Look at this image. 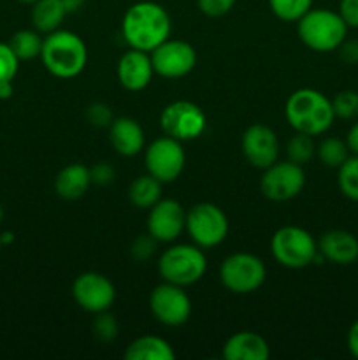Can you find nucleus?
<instances>
[{"instance_id": "nucleus-45", "label": "nucleus", "mask_w": 358, "mask_h": 360, "mask_svg": "<svg viewBox=\"0 0 358 360\" xmlns=\"http://www.w3.org/2000/svg\"><path fill=\"white\" fill-rule=\"evenodd\" d=\"M0 245H2V239H0Z\"/></svg>"}, {"instance_id": "nucleus-40", "label": "nucleus", "mask_w": 358, "mask_h": 360, "mask_svg": "<svg viewBox=\"0 0 358 360\" xmlns=\"http://www.w3.org/2000/svg\"><path fill=\"white\" fill-rule=\"evenodd\" d=\"M346 144L347 148H350V153L358 155V122H354L353 125H351V129L347 130Z\"/></svg>"}, {"instance_id": "nucleus-14", "label": "nucleus", "mask_w": 358, "mask_h": 360, "mask_svg": "<svg viewBox=\"0 0 358 360\" xmlns=\"http://www.w3.org/2000/svg\"><path fill=\"white\" fill-rule=\"evenodd\" d=\"M72 297L81 309L97 315L111 308L116 299V288L107 276L88 271L74 280Z\"/></svg>"}, {"instance_id": "nucleus-42", "label": "nucleus", "mask_w": 358, "mask_h": 360, "mask_svg": "<svg viewBox=\"0 0 358 360\" xmlns=\"http://www.w3.org/2000/svg\"><path fill=\"white\" fill-rule=\"evenodd\" d=\"M13 95V83H0V101Z\"/></svg>"}, {"instance_id": "nucleus-18", "label": "nucleus", "mask_w": 358, "mask_h": 360, "mask_svg": "<svg viewBox=\"0 0 358 360\" xmlns=\"http://www.w3.org/2000/svg\"><path fill=\"white\" fill-rule=\"evenodd\" d=\"M318 253L323 260L336 266H351L358 260V239L350 231L333 229L325 232L318 243Z\"/></svg>"}, {"instance_id": "nucleus-2", "label": "nucleus", "mask_w": 358, "mask_h": 360, "mask_svg": "<svg viewBox=\"0 0 358 360\" xmlns=\"http://www.w3.org/2000/svg\"><path fill=\"white\" fill-rule=\"evenodd\" d=\"M284 118L295 132L321 136L333 125L332 101L314 88H298L284 104Z\"/></svg>"}, {"instance_id": "nucleus-13", "label": "nucleus", "mask_w": 358, "mask_h": 360, "mask_svg": "<svg viewBox=\"0 0 358 360\" xmlns=\"http://www.w3.org/2000/svg\"><path fill=\"white\" fill-rule=\"evenodd\" d=\"M150 309L154 319L167 327H179L192 315V301L183 287L164 281L150 295Z\"/></svg>"}, {"instance_id": "nucleus-30", "label": "nucleus", "mask_w": 358, "mask_h": 360, "mask_svg": "<svg viewBox=\"0 0 358 360\" xmlns=\"http://www.w3.org/2000/svg\"><path fill=\"white\" fill-rule=\"evenodd\" d=\"M333 112L336 118L340 120H357L358 118V91L357 90H343L332 98Z\"/></svg>"}, {"instance_id": "nucleus-21", "label": "nucleus", "mask_w": 358, "mask_h": 360, "mask_svg": "<svg viewBox=\"0 0 358 360\" xmlns=\"http://www.w3.org/2000/svg\"><path fill=\"white\" fill-rule=\"evenodd\" d=\"M91 186L90 167L83 164H69L56 174L55 192L65 200H77L86 195Z\"/></svg>"}, {"instance_id": "nucleus-15", "label": "nucleus", "mask_w": 358, "mask_h": 360, "mask_svg": "<svg viewBox=\"0 0 358 360\" xmlns=\"http://www.w3.org/2000/svg\"><path fill=\"white\" fill-rule=\"evenodd\" d=\"M241 148L246 160L253 167L262 169V171L277 162V157H279V141H277L276 132L262 123L249 125L244 130Z\"/></svg>"}, {"instance_id": "nucleus-39", "label": "nucleus", "mask_w": 358, "mask_h": 360, "mask_svg": "<svg viewBox=\"0 0 358 360\" xmlns=\"http://www.w3.org/2000/svg\"><path fill=\"white\" fill-rule=\"evenodd\" d=\"M346 343H347V350H350V354L353 355L354 359H358V319L351 323L350 330H347Z\"/></svg>"}, {"instance_id": "nucleus-34", "label": "nucleus", "mask_w": 358, "mask_h": 360, "mask_svg": "<svg viewBox=\"0 0 358 360\" xmlns=\"http://www.w3.org/2000/svg\"><path fill=\"white\" fill-rule=\"evenodd\" d=\"M237 0H197L200 13L209 18H220L234 9Z\"/></svg>"}, {"instance_id": "nucleus-29", "label": "nucleus", "mask_w": 358, "mask_h": 360, "mask_svg": "<svg viewBox=\"0 0 358 360\" xmlns=\"http://www.w3.org/2000/svg\"><path fill=\"white\" fill-rule=\"evenodd\" d=\"M286 155L288 160L295 162V164H307L316 155V144L312 141V136L295 132V136L286 143Z\"/></svg>"}, {"instance_id": "nucleus-4", "label": "nucleus", "mask_w": 358, "mask_h": 360, "mask_svg": "<svg viewBox=\"0 0 358 360\" xmlns=\"http://www.w3.org/2000/svg\"><path fill=\"white\" fill-rule=\"evenodd\" d=\"M347 25L332 9H309L297 21V34L302 44L316 53L336 51L347 37Z\"/></svg>"}, {"instance_id": "nucleus-33", "label": "nucleus", "mask_w": 358, "mask_h": 360, "mask_svg": "<svg viewBox=\"0 0 358 360\" xmlns=\"http://www.w3.org/2000/svg\"><path fill=\"white\" fill-rule=\"evenodd\" d=\"M158 241L146 232V234H140L133 239L132 243V248H130V253H132V259L137 260V262H146L147 259H151L157 250Z\"/></svg>"}, {"instance_id": "nucleus-10", "label": "nucleus", "mask_w": 358, "mask_h": 360, "mask_svg": "<svg viewBox=\"0 0 358 360\" xmlns=\"http://www.w3.org/2000/svg\"><path fill=\"white\" fill-rule=\"evenodd\" d=\"M144 164L147 172L161 183H172L183 174L186 165V153L181 141L174 137H158L144 153Z\"/></svg>"}, {"instance_id": "nucleus-31", "label": "nucleus", "mask_w": 358, "mask_h": 360, "mask_svg": "<svg viewBox=\"0 0 358 360\" xmlns=\"http://www.w3.org/2000/svg\"><path fill=\"white\" fill-rule=\"evenodd\" d=\"M18 63L20 58L14 55L13 48L0 42V83H13L18 72Z\"/></svg>"}, {"instance_id": "nucleus-38", "label": "nucleus", "mask_w": 358, "mask_h": 360, "mask_svg": "<svg viewBox=\"0 0 358 360\" xmlns=\"http://www.w3.org/2000/svg\"><path fill=\"white\" fill-rule=\"evenodd\" d=\"M340 60L347 65H357L358 63V41L353 39H344L343 44L337 48Z\"/></svg>"}, {"instance_id": "nucleus-28", "label": "nucleus", "mask_w": 358, "mask_h": 360, "mask_svg": "<svg viewBox=\"0 0 358 360\" xmlns=\"http://www.w3.org/2000/svg\"><path fill=\"white\" fill-rule=\"evenodd\" d=\"M269 7L274 16L281 21L293 23L312 9V0H269Z\"/></svg>"}, {"instance_id": "nucleus-25", "label": "nucleus", "mask_w": 358, "mask_h": 360, "mask_svg": "<svg viewBox=\"0 0 358 360\" xmlns=\"http://www.w3.org/2000/svg\"><path fill=\"white\" fill-rule=\"evenodd\" d=\"M316 155L319 162L329 169H339L350 157V148H347L346 139L339 137H325L321 143L316 146Z\"/></svg>"}, {"instance_id": "nucleus-19", "label": "nucleus", "mask_w": 358, "mask_h": 360, "mask_svg": "<svg viewBox=\"0 0 358 360\" xmlns=\"http://www.w3.org/2000/svg\"><path fill=\"white\" fill-rule=\"evenodd\" d=\"M109 141L121 157H135L146 146V136L137 120L130 116L114 118L109 125Z\"/></svg>"}, {"instance_id": "nucleus-3", "label": "nucleus", "mask_w": 358, "mask_h": 360, "mask_svg": "<svg viewBox=\"0 0 358 360\" xmlns=\"http://www.w3.org/2000/svg\"><path fill=\"white\" fill-rule=\"evenodd\" d=\"M41 60L46 70L60 79L79 76L88 62V48L83 39L70 30H55L46 34Z\"/></svg>"}, {"instance_id": "nucleus-5", "label": "nucleus", "mask_w": 358, "mask_h": 360, "mask_svg": "<svg viewBox=\"0 0 358 360\" xmlns=\"http://www.w3.org/2000/svg\"><path fill=\"white\" fill-rule=\"evenodd\" d=\"M270 253L277 264L288 269H304L319 259L318 243L311 232L297 225H286L274 232Z\"/></svg>"}, {"instance_id": "nucleus-36", "label": "nucleus", "mask_w": 358, "mask_h": 360, "mask_svg": "<svg viewBox=\"0 0 358 360\" xmlns=\"http://www.w3.org/2000/svg\"><path fill=\"white\" fill-rule=\"evenodd\" d=\"M90 174H91V183L100 186L111 185L116 178L114 167H112L111 164H107V162H98V164H95L93 167H90Z\"/></svg>"}, {"instance_id": "nucleus-32", "label": "nucleus", "mask_w": 358, "mask_h": 360, "mask_svg": "<svg viewBox=\"0 0 358 360\" xmlns=\"http://www.w3.org/2000/svg\"><path fill=\"white\" fill-rule=\"evenodd\" d=\"M93 334L100 341H112L118 336V322L114 316L107 311L97 313V319L93 320Z\"/></svg>"}, {"instance_id": "nucleus-22", "label": "nucleus", "mask_w": 358, "mask_h": 360, "mask_svg": "<svg viewBox=\"0 0 358 360\" xmlns=\"http://www.w3.org/2000/svg\"><path fill=\"white\" fill-rule=\"evenodd\" d=\"M126 360H174L175 352L168 341L158 336H140L125 350Z\"/></svg>"}, {"instance_id": "nucleus-6", "label": "nucleus", "mask_w": 358, "mask_h": 360, "mask_svg": "<svg viewBox=\"0 0 358 360\" xmlns=\"http://www.w3.org/2000/svg\"><path fill=\"white\" fill-rule=\"evenodd\" d=\"M206 271L207 259L204 250L197 245H174L165 250L158 260L161 280L183 288L202 280Z\"/></svg>"}, {"instance_id": "nucleus-44", "label": "nucleus", "mask_w": 358, "mask_h": 360, "mask_svg": "<svg viewBox=\"0 0 358 360\" xmlns=\"http://www.w3.org/2000/svg\"><path fill=\"white\" fill-rule=\"evenodd\" d=\"M4 218V210H2V204H0V221H2Z\"/></svg>"}, {"instance_id": "nucleus-20", "label": "nucleus", "mask_w": 358, "mask_h": 360, "mask_svg": "<svg viewBox=\"0 0 358 360\" xmlns=\"http://www.w3.org/2000/svg\"><path fill=\"white\" fill-rule=\"evenodd\" d=\"M223 357L227 360H269L270 347L258 333L241 330L227 340Z\"/></svg>"}, {"instance_id": "nucleus-16", "label": "nucleus", "mask_w": 358, "mask_h": 360, "mask_svg": "<svg viewBox=\"0 0 358 360\" xmlns=\"http://www.w3.org/2000/svg\"><path fill=\"white\" fill-rule=\"evenodd\" d=\"M186 225V211L175 199H160L147 214V232L158 243H172Z\"/></svg>"}, {"instance_id": "nucleus-24", "label": "nucleus", "mask_w": 358, "mask_h": 360, "mask_svg": "<svg viewBox=\"0 0 358 360\" xmlns=\"http://www.w3.org/2000/svg\"><path fill=\"white\" fill-rule=\"evenodd\" d=\"M161 185L164 183L151 176L150 172L133 179L128 188V199L132 206L139 207V210L153 207L161 199Z\"/></svg>"}, {"instance_id": "nucleus-41", "label": "nucleus", "mask_w": 358, "mask_h": 360, "mask_svg": "<svg viewBox=\"0 0 358 360\" xmlns=\"http://www.w3.org/2000/svg\"><path fill=\"white\" fill-rule=\"evenodd\" d=\"M63 4V7L67 9V13H74V11L79 9L86 0H60Z\"/></svg>"}, {"instance_id": "nucleus-35", "label": "nucleus", "mask_w": 358, "mask_h": 360, "mask_svg": "<svg viewBox=\"0 0 358 360\" xmlns=\"http://www.w3.org/2000/svg\"><path fill=\"white\" fill-rule=\"evenodd\" d=\"M86 118L91 125L98 127V129L109 127L112 123V120H114L112 118L111 109L104 102H95V104H91L86 111Z\"/></svg>"}, {"instance_id": "nucleus-27", "label": "nucleus", "mask_w": 358, "mask_h": 360, "mask_svg": "<svg viewBox=\"0 0 358 360\" xmlns=\"http://www.w3.org/2000/svg\"><path fill=\"white\" fill-rule=\"evenodd\" d=\"M337 186L346 199L358 202V155H350L337 169Z\"/></svg>"}, {"instance_id": "nucleus-1", "label": "nucleus", "mask_w": 358, "mask_h": 360, "mask_svg": "<svg viewBox=\"0 0 358 360\" xmlns=\"http://www.w3.org/2000/svg\"><path fill=\"white\" fill-rule=\"evenodd\" d=\"M172 21L164 6L151 0L132 4L123 14L121 34L132 49L151 53L171 37Z\"/></svg>"}, {"instance_id": "nucleus-43", "label": "nucleus", "mask_w": 358, "mask_h": 360, "mask_svg": "<svg viewBox=\"0 0 358 360\" xmlns=\"http://www.w3.org/2000/svg\"><path fill=\"white\" fill-rule=\"evenodd\" d=\"M18 2H21V4H35V2H37V0H18Z\"/></svg>"}, {"instance_id": "nucleus-7", "label": "nucleus", "mask_w": 358, "mask_h": 360, "mask_svg": "<svg viewBox=\"0 0 358 360\" xmlns=\"http://www.w3.org/2000/svg\"><path fill=\"white\" fill-rule=\"evenodd\" d=\"M185 231L188 232L193 245L211 250L227 239L228 218L216 204L199 202L186 211Z\"/></svg>"}, {"instance_id": "nucleus-17", "label": "nucleus", "mask_w": 358, "mask_h": 360, "mask_svg": "<svg viewBox=\"0 0 358 360\" xmlns=\"http://www.w3.org/2000/svg\"><path fill=\"white\" fill-rule=\"evenodd\" d=\"M153 63L150 53L132 49L121 55L116 67V76L119 84L128 91H140L153 79Z\"/></svg>"}, {"instance_id": "nucleus-37", "label": "nucleus", "mask_w": 358, "mask_h": 360, "mask_svg": "<svg viewBox=\"0 0 358 360\" xmlns=\"http://www.w3.org/2000/svg\"><path fill=\"white\" fill-rule=\"evenodd\" d=\"M337 13L340 14L347 28H358V0H340Z\"/></svg>"}, {"instance_id": "nucleus-26", "label": "nucleus", "mask_w": 358, "mask_h": 360, "mask_svg": "<svg viewBox=\"0 0 358 360\" xmlns=\"http://www.w3.org/2000/svg\"><path fill=\"white\" fill-rule=\"evenodd\" d=\"M42 42H44V39L41 37V32L20 30L11 37L9 46L20 60H32L41 56Z\"/></svg>"}, {"instance_id": "nucleus-12", "label": "nucleus", "mask_w": 358, "mask_h": 360, "mask_svg": "<svg viewBox=\"0 0 358 360\" xmlns=\"http://www.w3.org/2000/svg\"><path fill=\"white\" fill-rule=\"evenodd\" d=\"M154 74L165 79H179L195 69L197 51L190 42L167 39L150 53Z\"/></svg>"}, {"instance_id": "nucleus-8", "label": "nucleus", "mask_w": 358, "mask_h": 360, "mask_svg": "<svg viewBox=\"0 0 358 360\" xmlns=\"http://www.w3.org/2000/svg\"><path fill=\"white\" fill-rule=\"evenodd\" d=\"M267 278V267L260 257L253 253H232L220 267V280L227 290L234 294H251L256 292Z\"/></svg>"}, {"instance_id": "nucleus-23", "label": "nucleus", "mask_w": 358, "mask_h": 360, "mask_svg": "<svg viewBox=\"0 0 358 360\" xmlns=\"http://www.w3.org/2000/svg\"><path fill=\"white\" fill-rule=\"evenodd\" d=\"M32 23L41 34H51L62 27L69 13L60 0H37L32 4Z\"/></svg>"}, {"instance_id": "nucleus-11", "label": "nucleus", "mask_w": 358, "mask_h": 360, "mask_svg": "<svg viewBox=\"0 0 358 360\" xmlns=\"http://www.w3.org/2000/svg\"><path fill=\"white\" fill-rule=\"evenodd\" d=\"M305 186V172L295 162H274L263 169L260 179V192L274 202H286L295 199Z\"/></svg>"}, {"instance_id": "nucleus-9", "label": "nucleus", "mask_w": 358, "mask_h": 360, "mask_svg": "<svg viewBox=\"0 0 358 360\" xmlns=\"http://www.w3.org/2000/svg\"><path fill=\"white\" fill-rule=\"evenodd\" d=\"M160 127L165 136L181 141H193L207 129V116L199 104L192 101H174L164 108Z\"/></svg>"}]
</instances>
